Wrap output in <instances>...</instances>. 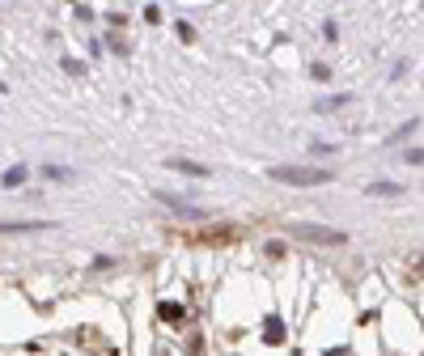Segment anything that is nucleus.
<instances>
[{"label":"nucleus","instance_id":"1","mask_svg":"<svg viewBox=\"0 0 424 356\" xmlns=\"http://www.w3.org/2000/svg\"><path fill=\"white\" fill-rule=\"evenodd\" d=\"M242 238V229L238 225H208V229H187V233H179V242L183 246H234Z\"/></svg>","mask_w":424,"mask_h":356},{"label":"nucleus","instance_id":"2","mask_svg":"<svg viewBox=\"0 0 424 356\" xmlns=\"http://www.w3.org/2000/svg\"><path fill=\"white\" fill-rule=\"evenodd\" d=\"M268 178L293 183V187H318V183H331V170H318V166H272Z\"/></svg>","mask_w":424,"mask_h":356},{"label":"nucleus","instance_id":"3","mask_svg":"<svg viewBox=\"0 0 424 356\" xmlns=\"http://www.w3.org/2000/svg\"><path fill=\"white\" fill-rule=\"evenodd\" d=\"M293 238H305V242H318V246H344L348 242V233L344 229H327V225H310V221H293V225H285Z\"/></svg>","mask_w":424,"mask_h":356},{"label":"nucleus","instance_id":"4","mask_svg":"<svg viewBox=\"0 0 424 356\" xmlns=\"http://www.w3.org/2000/svg\"><path fill=\"white\" fill-rule=\"evenodd\" d=\"M73 339H77V348H93L98 356H115V343H111V339H102V335H98L93 327H81V331H77Z\"/></svg>","mask_w":424,"mask_h":356},{"label":"nucleus","instance_id":"5","mask_svg":"<svg viewBox=\"0 0 424 356\" xmlns=\"http://www.w3.org/2000/svg\"><path fill=\"white\" fill-rule=\"evenodd\" d=\"M157 314H162V323H170V327H179L187 318V310H183L179 301H162V305H157Z\"/></svg>","mask_w":424,"mask_h":356},{"label":"nucleus","instance_id":"6","mask_svg":"<svg viewBox=\"0 0 424 356\" xmlns=\"http://www.w3.org/2000/svg\"><path fill=\"white\" fill-rule=\"evenodd\" d=\"M166 166H170V170H183V174H195V178H208V166H199V162H187V157H170Z\"/></svg>","mask_w":424,"mask_h":356},{"label":"nucleus","instance_id":"7","mask_svg":"<svg viewBox=\"0 0 424 356\" xmlns=\"http://www.w3.org/2000/svg\"><path fill=\"white\" fill-rule=\"evenodd\" d=\"M263 339H268V343H285V323L268 318V323H263Z\"/></svg>","mask_w":424,"mask_h":356},{"label":"nucleus","instance_id":"8","mask_svg":"<svg viewBox=\"0 0 424 356\" xmlns=\"http://www.w3.org/2000/svg\"><path fill=\"white\" fill-rule=\"evenodd\" d=\"M26 183V166H13L9 174H5V187H22Z\"/></svg>","mask_w":424,"mask_h":356},{"label":"nucleus","instance_id":"9","mask_svg":"<svg viewBox=\"0 0 424 356\" xmlns=\"http://www.w3.org/2000/svg\"><path fill=\"white\" fill-rule=\"evenodd\" d=\"M369 191H374V195H399L403 187H395V183H374V187H369Z\"/></svg>","mask_w":424,"mask_h":356},{"label":"nucleus","instance_id":"10","mask_svg":"<svg viewBox=\"0 0 424 356\" xmlns=\"http://www.w3.org/2000/svg\"><path fill=\"white\" fill-rule=\"evenodd\" d=\"M64 72H73V77H81V72H85V64H81V60H64Z\"/></svg>","mask_w":424,"mask_h":356}]
</instances>
